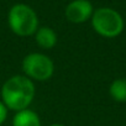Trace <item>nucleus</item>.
<instances>
[{
	"label": "nucleus",
	"mask_w": 126,
	"mask_h": 126,
	"mask_svg": "<svg viewBox=\"0 0 126 126\" xmlns=\"http://www.w3.org/2000/svg\"><path fill=\"white\" fill-rule=\"evenodd\" d=\"M22 67L25 73L37 80H46L51 78L53 73V63L52 61L40 53H32L25 57Z\"/></svg>",
	"instance_id": "4"
},
{
	"label": "nucleus",
	"mask_w": 126,
	"mask_h": 126,
	"mask_svg": "<svg viewBox=\"0 0 126 126\" xmlns=\"http://www.w3.org/2000/svg\"><path fill=\"white\" fill-rule=\"evenodd\" d=\"M3 99L13 110H25L33 99L35 88L32 82L22 76H15L5 82L1 90Z\"/></svg>",
	"instance_id": "1"
},
{
	"label": "nucleus",
	"mask_w": 126,
	"mask_h": 126,
	"mask_svg": "<svg viewBox=\"0 0 126 126\" xmlns=\"http://www.w3.org/2000/svg\"><path fill=\"white\" fill-rule=\"evenodd\" d=\"M93 13L92 4L88 0H74L66 8V16L69 21L79 24L87 21Z\"/></svg>",
	"instance_id": "5"
},
{
	"label": "nucleus",
	"mask_w": 126,
	"mask_h": 126,
	"mask_svg": "<svg viewBox=\"0 0 126 126\" xmlns=\"http://www.w3.org/2000/svg\"><path fill=\"white\" fill-rule=\"evenodd\" d=\"M36 42L43 48H52L57 42L56 32L49 27H41L36 33Z\"/></svg>",
	"instance_id": "7"
},
{
	"label": "nucleus",
	"mask_w": 126,
	"mask_h": 126,
	"mask_svg": "<svg viewBox=\"0 0 126 126\" xmlns=\"http://www.w3.org/2000/svg\"><path fill=\"white\" fill-rule=\"evenodd\" d=\"M110 95L116 101H126V79H116L110 85Z\"/></svg>",
	"instance_id": "8"
},
{
	"label": "nucleus",
	"mask_w": 126,
	"mask_h": 126,
	"mask_svg": "<svg viewBox=\"0 0 126 126\" xmlns=\"http://www.w3.org/2000/svg\"><path fill=\"white\" fill-rule=\"evenodd\" d=\"M9 25L16 35L29 36L37 29V16L30 6L16 4L9 13Z\"/></svg>",
	"instance_id": "3"
},
{
	"label": "nucleus",
	"mask_w": 126,
	"mask_h": 126,
	"mask_svg": "<svg viewBox=\"0 0 126 126\" xmlns=\"http://www.w3.org/2000/svg\"><path fill=\"white\" fill-rule=\"evenodd\" d=\"M6 115H8V111H6V108L3 103H0V125H1L5 119H6Z\"/></svg>",
	"instance_id": "9"
},
{
	"label": "nucleus",
	"mask_w": 126,
	"mask_h": 126,
	"mask_svg": "<svg viewBox=\"0 0 126 126\" xmlns=\"http://www.w3.org/2000/svg\"><path fill=\"white\" fill-rule=\"evenodd\" d=\"M14 126H41V122L36 112L25 109L14 117Z\"/></svg>",
	"instance_id": "6"
},
{
	"label": "nucleus",
	"mask_w": 126,
	"mask_h": 126,
	"mask_svg": "<svg viewBox=\"0 0 126 126\" xmlns=\"http://www.w3.org/2000/svg\"><path fill=\"white\" fill-rule=\"evenodd\" d=\"M51 126H63V125H59V124H54V125H51Z\"/></svg>",
	"instance_id": "10"
},
{
	"label": "nucleus",
	"mask_w": 126,
	"mask_h": 126,
	"mask_svg": "<svg viewBox=\"0 0 126 126\" xmlns=\"http://www.w3.org/2000/svg\"><path fill=\"white\" fill-rule=\"evenodd\" d=\"M93 27L104 37H115L121 33L124 29V20L121 15L109 8L98 9L93 14Z\"/></svg>",
	"instance_id": "2"
}]
</instances>
